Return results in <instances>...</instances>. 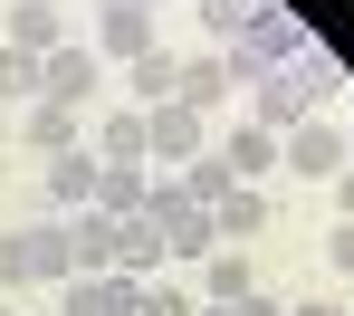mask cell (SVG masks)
<instances>
[{
	"label": "cell",
	"mask_w": 354,
	"mask_h": 316,
	"mask_svg": "<svg viewBox=\"0 0 354 316\" xmlns=\"http://www.w3.org/2000/svg\"><path fill=\"white\" fill-rule=\"evenodd\" d=\"M326 96H335V67H326V48H297L288 67H268V77L249 86V125L288 134V125H306Z\"/></svg>",
	"instance_id": "1"
},
{
	"label": "cell",
	"mask_w": 354,
	"mask_h": 316,
	"mask_svg": "<svg viewBox=\"0 0 354 316\" xmlns=\"http://www.w3.org/2000/svg\"><path fill=\"white\" fill-rule=\"evenodd\" d=\"M297 48H306V19H297V10H268V0H249V19L230 29V48H221V58H230L239 86H259V77H268V67H288Z\"/></svg>",
	"instance_id": "2"
},
{
	"label": "cell",
	"mask_w": 354,
	"mask_h": 316,
	"mask_svg": "<svg viewBox=\"0 0 354 316\" xmlns=\"http://www.w3.org/2000/svg\"><path fill=\"white\" fill-rule=\"evenodd\" d=\"M77 259H67V221H29V230H0V288H67Z\"/></svg>",
	"instance_id": "3"
},
{
	"label": "cell",
	"mask_w": 354,
	"mask_h": 316,
	"mask_svg": "<svg viewBox=\"0 0 354 316\" xmlns=\"http://www.w3.org/2000/svg\"><path fill=\"white\" fill-rule=\"evenodd\" d=\"M39 96H48V106H67V115H86V106L106 96V58H96L86 39L48 48V58H39Z\"/></svg>",
	"instance_id": "4"
},
{
	"label": "cell",
	"mask_w": 354,
	"mask_h": 316,
	"mask_svg": "<svg viewBox=\"0 0 354 316\" xmlns=\"http://www.w3.org/2000/svg\"><path fill=\"white\" fill-rule=\"evenodd\" d=\"M153 240H163V259H211V250H221L211 211H201V201H182L173 173H163V192H153Z\"/></svg>",
	"instance_id": "5"
},
{
	"label": "cell",
	"mask_w": 354,
	"mask_h": 316,
	"mask_svg": "<svg viewBox=\"0 0 354 316\" xmlns=\"http://www.w3.org/2000/svg\"><path fill=\"white\" fill-rule=\"evenodd\" d=\"M278 173H297V183H335V173H345V125H326V115L288 125V134H278Z\"/></svg>",
	"instance_id": "6"
},
{
	"label": "cell",
	"mask_w": 354,
	"mask_h": 316,
	"mask_svg": "<svg viewBox=\"0 0 354 316\" xmlns=\"http://www.w3.org/2000/svg\"><path fill=\"white\" fill-rule=\"evenodd\" d=\"M144 134H153V163H192V154H211V115H192L182 96L144 106Z\"/></svg>",
	"instance_id": "7"
},
{
	"label": "cell",
	"mask_w": 354,
	"mask_h": 316,
	"mask_svg": "<svg viewBox=\"0 0 354 316\" xmlns=\"http://www.w3.org/2000/svg\"><path fill=\"white\" fill-rule=\"evenodd\" d=\"M0 48H29V58L67 48V0H10L0 10Z\"/></svg>",
	"instance_id": "8"
},
{
	"label": "cell",
	"mask_w": 354,
	"mask_h": 316,
	"mask_svg": "<svg viewBox=\"0 0 354 316\" xmlns=\"http://www.w3.org/2000/svg\"><path fill=\"white\" fill-rule=\"evenodd\" d=\"M153 192H163V173H153V163H96V211H115V221L153 211Z\"/></svg>",
	"instance_id": "9"
},
{
	"label": "cell",
	"mask_w": 354,
	"mask_h": 316,
	"mask_svg": "<svg viewBox=\"0 0 354 316\" xmlns=\"http://www.w3.org/2000/svg\"><path fill=\"white\" fill-rule=\"evenodd\" d=\"M211 154L230 163V183H268V173H278V134H268V125H249V115H239V125L221 134Z\"/></svg>",
	"instance_id": "10"
},
{
	"label": "cell",
	"mask_w": 354,
	"mask_h": 316,
	"mask_svg": "<svg viewBox=\"0 0 354 316\" xmlns=\"http://www.w3.org/2000/svg\"><path fill=\"white\" fill-rule=\"evenodd\" d=\"M230 96H239V77H230L221 48H211V58H182V106H192V115H230Z\"/></svg>",
	"instance_id": "11"
},
{
	"label": "cell",
	"mask_w": 354,
	"mask_h": 316,
	"mask_svg": "<svg viewBox=\"0 0 354 316\" xmlns=\"http://www.w3.org/2000/svg\"><path fill=\"white\" fill-rule=\"evenodd\" d=\"M106 67H124V58H144L153 48V10H96V39H86Z\"/></svg>",
	"instance_id": "12"
},
{
	"label": "cell",
	"mask_w": 354,
	"mask_h": 316,
	"mask_svg": "<svg viewBox=\"0 0 354 316\" xmlns=\"http://www.w3.org/2000/svg\"><path fill=\"white\" fill-rule=\"evenodd\" d=\"M58 316H134V278H124V268L67 278V307H58Z\"/></svg>",
	"instance_id": "13"
},
{
	"label": "cell",
	"mask_w": 354,
	"mask_h": 316,
	"mask_svg": "<svg viewBox=\"0 0 354 316\" xmlns=\"http://www.w3.org/2000/svg\"><path fill=\"white\" fill-rule=\"evenodd\" d=\"M67 259H77V278H96V268H115V211H77L67 221Z\"/></svg>",
	"instance_id": "14"
},
{
	"label": "cell",
	"mask_w": 354,
	"mask_h": 316,
	"mask_svg": "<svg viewBox=\"0 0 354 316\" xmlns=\"http://www.w3.org/2000/svg\"><path fill=\"white\" fill-rule=\"evenodd\" d=\"M124 96H134V106H163V96H182V58H173V48L124 58Z\"/></svg>",
	"instance_id": "15"
},
{
	"label": "cell",
	"mask_w": 354,
	"mask_h": 316,
	"mask_svg": "<svg viewBox=\"0 0 354 316\" xmlns=\"http://www.w3.org/2000/svg\"><path fill=\"white\" fill-rule=\"evenodd\" d=\"M96 163H153V134H144V106H115L96 125Z\"/></svg>",
	"instance_id": "16"
},
{
	"label": "cell",
	"mask_w": 354,
	"mask_h": 316,
	"mask_svg": "<svg viewBox=\"0 0 354 316\" xmlns=\"http://www.w3.org/2000/svg\"><path fill=\"white\" fill-rule=\"evenodd\" d=\"M115 268L144 288L153 268H163V240H153V211H134V221H115Z\"/></svg>",
	"instance_id": "17"
},
{
	"label": "cell",
	"mask_w": 354,
	"mask_h": 316,
	"mask_svg": "<svg viewBox=\"0 0 354 316\" xmlns=\"http://www.w3.org/2000/svg\"><path fill=\"white\" fill-rule=\"evenodd\" d=\"M19 144H29V154H39V163H48V154H77V115H67V106H48V96H39V106H29V115H19Z\"/></svg>",
	"instance_id": "18"
},
{
	"label": "cell",
	"mask_w": 354,
	"mask_h": 316,
	"mask_svg": "<svg viewBox=\"0 0 354 316\" xmlns=\"http://www.w3.org/2000/svg\"><path fill=\"white\" fill-rule=\"evenodd\" d=\"M48 201H58V211H86V201H96V154H86V144H77V154H48Z\"/></svg>",
	"instance_id": "19"
},
{
	"label": "cell",
	"mask_w": 354,
	"mask_h": 316,
	"mask_svg": "<svg viewBox=\"0 0 354 316\" xmlns=\"http://www.w3.org/2000/svg\"><path fill=\"white\" fill-rule=\"evenodd\" d=\"M211 230H221V240H259V230H268V192L239 183L230 201H211Z\"/></svg>",
	"instance_id": "20"
},
{
	"label": "cell",
	"mask_w": 354,
	"mask_h": 316,
	"mask_svg": "<svg viewBox=\"0 0 354 316\" xmlns=\"http://www.w3.org/2000/svg\"><path fill=\"white\" fill-rule=\"evenodd\" d=\"M201 288H211V307H230V297L259 288V278H249V259H239V240H221V250L201 259Z\"/></svg>",
	"instance_id": "21"
},
{
	"label": "cell",
	"mask_w": 354,
	"mask_h": 316,
	"mask_svg": "<svg viewBox=\"0 0 354 316\" xmlns=\"http://www.w3.org/2000/svg\"><path fill=\"white\" fill-rule=\"evenodd\" d=\"M173 183H182V201H201V211H211V201H230V163H221V154H192V163H182V173H173Z\"/></svg>",
	"instance_id": "22"
},
{
	"label": "cell",
	"mask_w": 354,
	"mask_h": 316,
	"mask_svg": "<svg viewBox=\"0 0 354 316\" xmlns=\"http://www.w3.org/2000/svg\"><path fill=\"white\" fill-rule=\"evenodd\" d=\"M0 106H39V58L29 48H0Z\"/></svg>",
	"instance_id": "23"
},
{
	"label": "cell",
	"mask_w": 354,
	"mask_h": 316,
	"mask_svg": "<svg viewBox=\"0 0 354 316\" xmlns=\"http://www.w3.org/2000/svg\"><path fill=\"white\" fill-rule=\"evenodd\" d=\"M134 316H201V307H192V288H173V278H144L134 288Z\"/></svg>",
	"instance_id": "24"
},
{
	"label": "cell",
	"mask_w": 354,
	"mask_h": 316,
	"mask_svg": "<svg viewBox=\"0 0 354 316\" xmlns=\"http://www.w3.org/2000/svg\"><path fill=\"white\" fill-rule=\"evenodd\" d=\"M201 316H288V307H278V297H259V288H249V297H230V307H201Z\"/></svg>",
	"instance_id": "25"
},
{
	"label": "cell",
	"mask_w": 354,
	"mask_h": 316,
	"mask_svg": "<svg viewBox=\"0 0 354 316\" xmlns=\"http://www.w3.org/2000/svg\"><path fill=\"white\" fill-rule=\"evenodd\" d=\"M201 19H211V29H221V39H230L239 19H249V0H201Z\"/></svg>",
	"instance_id": "26"
},
{
	"label": "cell",
	"mask_w": 354,
	"mask_h": 316,
	"mask_svg": "<svg viewBox=\"0 0 354 316\" xmlns=\"http://www.w3.org/2000/svg\"><path fill=\"white\" fill-rule=\"evenodd\" d=\"M326 259H335V268L354 278V221H335V230H326Z\"/></svg>",
	"instance_id": "27"
},
{
	"label": "cell",
	"mask_w": 354,
	"mask_h": 316,
	"mask_svg": "<svg viewBox=\"0 0 354 316\" xmlns=\"http://www.w3.org/2000/svg\"><path fill=\"white\" fill-rule=\"evenodd\" d=\"M335 221H354V163L335 173Z\"/></svg>",
	"instance_id": "28"
},
{
	"label": "cell",
	"mask_w": 354,
	"mask_h": 316,
	"mask_svg": "<svg viewBox=\"0 0 354 316\" xmlns=\"http://www.w3.org/2000/svg\"><path fill=\"white\" fill-rule=\"evenodd\" d=\"M288 316H345V307H335V297H306V307H288Z\"/></svg>",
	"instance_id": "29"
},
{
	"label": "cell",
	"mask_w": 354,
	"mask_h": 316,
	"mask_svg": "<svg viewBox=\"0 0 354 316\" xmlns=\"http://www.w3.org/2000/svg\"><path fill=\"white\" fill-rule=\"evenodd\" d=\"M96 10H163V0H96Z\"/></svg>",
	"instance_id": "30"
},
{
	"label": "cell",
	"mask_w": 354,
	"mask_h": 316,
	"mask_svg": "<svg viewBox=\"0 0 354 316\" xmlns=\"http://www.w3.org/2000/svg\"><path fill=\"white\" fill-rule=\"evenodd\" d=\"M345 163H354V125H345Z\"/></svg>",
	"instance_id": "31"
},
{
	"label": "cell",
	"mask_w": 354,
	"mask_h": 316,
	"mask_svg": "<svg viewBox=\"0 0 354 316\" xmlns=\"http://www.w3.org/2000/svg\"><path fill=\"white\" fill-rule=\"evenodd\" d=\"M0 192H10V163H0Z\"/></svg>",
	"instance_id": "32"
},
{
	"label": "cell",
	"mask_w": 354,
	"mask_h": 316,
	"mask_svg": "<svg viewBox=\"0 0 354 316\" xmlns=\"http://www.w3.org/2000/svg\"><path fill=\"white\" fill-rule=\"evenodd\" d=\"M0 316H10V307H0Z\"/></svg>",
	"instance_id": "33"
}]
</instances>
